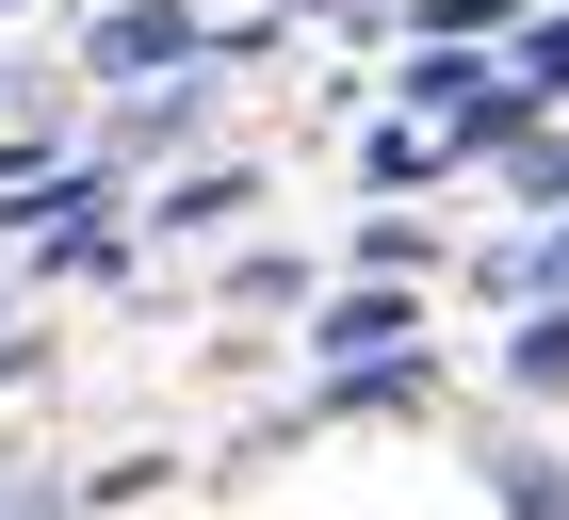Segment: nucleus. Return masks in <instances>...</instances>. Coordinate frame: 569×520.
Returning <instances> with one entry per match:
<instances>
[{
  "label": "nucleus",
  "instance_id": "obj_1",
  "mask_svg": "<svg viewBox=\"0 0 569 520\" xmlns=\"http://www.w3.org/2000/svg\"><path fill=\"white\" fill-rule=\"evenodd\" d=\"M179 66H212V17L196 0H114L82 49V82H179Z\"/></svg>",
  "mask_w": 569,
  "mask_h": 520
},
{
  "label": "nucleus",
  "instance_id": "obj_2",
  "mask_svg": "<svg viewBox=\"0 0 569 520\" xmlns=\"http://www.w3.org/2000/svg\"><path fill=\"white\" fill-rule=\"evenodd\" d=\"M309 342H326V390H342V374H391V358L423 342V309L375 277V293H326V309H309Z\"/></svg>",
  "mask_w": 569,
  "mask_h": 520
},
{
  "label": "nucleus",
  "instance_id": "obj_3",
  "mask_svg": "<svg viewBox=\"0 0 569 520\" xmlns=\"http://www.w3.org/2000/svg\"><path fill=\"white\" fill-rule=\"evenodd\" d=\"M488 504L505 520H569V456L553 439H488Z\"/></svg>",
  "mask_w": 569,
  "mask_h": 520
},
{
  "label": "nucleus",
  "instance_id": "obj_4",
  "mask_svg": "<svg viewBox=\"0 0 569 520\" xmlns=\"http://www.w3.org/2000/svg\"><path fill=\"white\" fill-rule=\"evenodd\" d=\"M505 374H521V390H569V293H537L521 326H505Z\"/></svg>",
  "mask_w": 569,
  "mask_h": 520
},
{
  "label": "nucleus",
  "instance_id": "obj_5",
  "mask_svg": "<svg viewBox=\"0 0 569 520\" xmlns=\"http://www.w3.org/2000/svg\"><path fill=\"white\" fill-rule=\"evenodd\" d=\"M505 293H569V228H537V244H488V309H505Z\"/></svg>",
  "mask_w": 569,
  "mask_h": 520
},
{
  "label": "nucleus",
  "instance_id": "obj_6",
  "mask_svg": "<svg viewBox=\"0 0 569 520\" xmlns=\"http://www.w3.org/2000/svg\"><path fill=\"white\" fill-rule=\"evenodd\" d=\"M505 196H521V212H569V130H553V114L505 147Z\"/></svg>",
  "mask_w": 569,
  "mask_h": 520
},
{
  "label": "nucleus",
  "instance_id": "obj_7",
  "mask_svg": "<svg viewBox=\"0 0 569 520\" xmlns=\"http://www.w3.org/2000/svg\"><path fill=\"white\" fill-rule=\"evenodd\" d=\"M244 212H261V179H228V163H212V179H179V196H163V228H244Z\"/></svg>",
  "mask_w": 569,
  "mask_h": 520
},
{
  "label": "nucleus",
  "instance_id": "obj_8",
  "mask_svg": "<svg viewBox=\"0 0 569 520\" xmlns=\"http://www.w3.org/2000/svg\"><path fill=\"white\" fill-rule=\"evenodd\" d=\"M0 520H82V488L33 472V456H0Z\"/></svg>",
  "mask_w": 569,
  "mask_h": 520
},
{
  "label": "nucleus",
  "instance_id": "obj_9",
  "mask_svg": "<svg viewBox=\"0 0 569 520\" xmlns=\"http://www.w3.org/2000/svg\"><path fill=\"white\" fill-rule=\"evenodd\" d=\"M505 66H521L537 98H569V0H553V17H521V49H505Z\"/></svg>",
  "mask_w": 569,
  "mask_h": 520
},
{
  "label": "nucleus",
  "instance_id": "obj_10",
  "mask_svg": "<svg viewBox=\"0 0 569 520\" xmlns=\"http://www.w3.org/2000/svg\"><path fill=\"white\" fill-rule=\"evenodd\" d=\"M407 33H456V49H488V33H505V0H407Z\"/></svg>",
  "mask_w": 569,
  "mask_h": 520
},
{
  "label": "nucleus",
  "instance_id": "obj_11",
  "mask_svg": "<svg viewBox=\"0 0 569 520\" xmlns=\"http://www.w3.org/2000/svg\"><path fill=\"white\" fill-rule=\"evenodd\" d=\"M17 358H33V342H17V326H0V374H17Z\"/></svg>",
  "mask_w": 569,
  "mask_h": 520
},
{
  "label": "nucleus",
  "instance_id": "obj_12",
  "mask_svg": "<svg viewBox=\"0 0 569 520\" xmlns=\"http://www.w3.org/2000/svg\"><path fill=\"white\" fill-rule=\"evenodd\" d=\"M0 17H17V0H0Z\"/></svg>",
  "mask_w": 569,
  "mask_h": 520
}]
</instances>
